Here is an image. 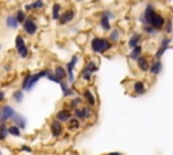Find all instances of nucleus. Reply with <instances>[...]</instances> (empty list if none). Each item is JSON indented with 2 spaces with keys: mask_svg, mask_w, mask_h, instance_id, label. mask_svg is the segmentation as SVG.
<instances>
[{
  "mask_svg": "<svg viewBox=\"0 0 173 155\" xmlns=\"http://www.w3.org/2000/svg\"><path fill=\"white\" fill-rule=\"evenodd\" d=\"M141 54H142V47L141 46H137V47H134V49H131L129 57L133 59V61H137V59L141 57Z\"/></svg>",
  "mask_w": 173,
  "mask_h": 155,
  "instance_id": "nucleus-23",
  "label": "nucleus"
},
{
  "mask_svg": "<svg viewBox=\"0 0 173 155\" xmlns=\"http://www.w3.org/2000/svg\"><path fill=\"white\" fill-rule=\"evenodd\" d=\"M81 127V120H79L77 117H72L71 120L68 121V130L69 131H76V130H79Z\"/></svg>",
  "mask_w": 173,
  "mask_h": 155,
  "instance_id": "nucleus-20",
  "label": "nucleus"
},
{
  "mask_svg": "<svg viewBox=\"0 0 173 155\" xmlns=\"http://www.w3.org/2000/svg\"><path fill=\"white\" fill-rule=\"evenodd\" d=\"M100 26L104 31H111V23H110V18L106 15H102L100 18Z\"/></svg>",
  "mask_w": 173,
  "mask_h": 155,
  "instance_id": "nucleus-24",
  "label": "nucleus"
},
{
  "mask_svg": "<svg viewBox=\"0 0 173 155\" xmlns=\"http://www.w3.org/2000/svg\"><path fill=\"white\" fill-rule=\"evenodd\" d=\"M12 124L16 125V127H19L20 130H24V128L27 127V120H26V117L23 115H20V113H15L14 117L11 119Z\"/></svg>",
  "mask_w": 173,
  "mask_h": 155,
  "instance_id": "nucleus-13",
  "label": "nucleus"
},
{
  "mask_svg": "<svg viewBox=\"0 0 173 155\" xmlns=\"http://www.w3.org/2000/svg\"><path fill=\"white\" fill-rule=\"evenodd\" d=\"M8 132H10V135H12V136H22V130H20L19 127H16V125H8Z\"/></svg>",
  "mask_w": 173,
  "mask_h": 155,
  "instance_id": "nucleus-26",
  "label": "nucleus"
},
{
  "mask_svg": "<svg viewBox=\"0 0 173 155\" xmlns=\"http://www.w3.org/2000/svg\"><path fill=\"white\" fill-rule=\"evenodd\" d=\"M23 31L28 35H34L38 31V26H37L35 20H34L33 16H27L26 22L23 23Z\"/></svg>",
  "mask_w": 173,
  "mask_h": 155,
  "instance_id": "nucleus-7",
  "label": "nucleus"
},
{
  "mask_svg": "<svg viewBox=\"0 0 173 155\" xmlns=\"http://www.w3.org/2000/svg\"><path fill=\"white\" fill-rule=\"evenodd\" d=\"M46 78L47 80H50V81H53V82H57V84H60V80L57 78V76H55V73L53 72V70H47V76H46Z\"/></svg>",
  "mask_w": 173,
  "mask_h": 155,
  "instance_id": "nucleus-33",
  "label": "nucleus"
},
{
  "mask_svg": "<svg viewBox=\"0 0 173 155\" xmlns=\"http://www.w3.org/2000/svg\"><path fill=\"white\" fill-rule=\"evenodd\" d=\"M75 18V11L73 10H66L60 15V24H66L69 22H72Z\"/></svg>",
  "mask_w": 173,
  "mask_h": 155,
  "instance_id": "nucleus-14",
  "label": "nucleus"
},
{
  "mask_svg": "<svg viewBox=\"0 0 173 155\" xmlns=\"http://www.w3.org/2000/svg\"><path fill=\"white\" fill-rule=\"evenodd\" d=\"M41 80V76H39V73L38 74H33V77H31V80H30V82H28V85H27V89L26 90H31L34 86L38 84V81Z\"/></svg>",
  "mask_w": 173,
  "mask_h": 155,
  "instance_id": "nucleus-25",
  "label": "nucleus"
},
{
  "mask_svg": "<svg viewBox=\"0 0 173 155\" xmlns=\"http://www.w3.org/2000/svg\"><path fill=\"white\" fill-rule=\"evenodd\" d=\"M76 1H83V0H76Z\"/></svg>",
  "mask_w": 173,
  "mask_h": 155,
  "instance_id": "nucleus-46",
  "label": "nucleus"
},
{
  "mask_svg": "<svg viewBox=\"0 0 173 155\" xmlns=\"http://www.w3.org/2000/svg\"><path fill=\"white\" fill-rule=\"evenodd\" d=\"M141 34H138V32H134L131 35V38L129 39V47L130 49H134V47L139 46V42H141Z\"/></svg>",
  "mask_w": 173,
  "mask_h": 155,
  "instance_id": "nucleus-19",
  "label": "nucleus"
},
{
  "mask_svg": "<svg viewBox=\"0 0 173 155\" xmlns=\"http://www.w3.org/2000/svg\"><path fill=\"white\" fill-rule=\"evenodd\" d=\"M15 113V109L11 105H1L0 107V124H6L7 121H10Z\"/></svg>",
  "mask_w": 173,
  "mask_h": 155,
  "instance_id": "nucleus-3",
  "label": "nucleus"
},
{
  "mask_svg": "<svg viewBox=\"0 0 173 155\" xmlns=\"http://www.w3.org/2000/svg\"><path fill=\"white\" fill-rule=\"evenodd\" d=\"M0 155H3V152H1V150H0Z\"/></svg>",
  "mask_w": 173,
  "mask_h": 155,
  "instance_id": "nucleus-45",
  "label": "nucleus"
},
{
  "mask_svg": "<svg viewBox=\"0 0 173 155\" xmlns=\"http://www.w3.org/2000/svg\"><path fill=\"white\" fill-rule=\"evenodd\" d=\"M98 69H99L98 65L93 61H88L86 65L83 68V70L80 72V77L83 78V80H85V81H89L91 78H92V74L95 72H98Z\"/></svg>",
  "mask_w": 173,
  "mask_h": 155,
  "instance_id": "nucleus-2",
  "label": "nucleus"
},
{
  "mask_svg": "<svg viewBox=\"0 0 173 155\" xmlns=\"http://www.w3.org/2000/svg\"><path fill=\"white\" fill-rule=\"evenodd\" d=\"M165 18L161 15V14H158V12H156V15L152 18V20H150L149 26H152L153 28H156L157 31H160L164 26H165Z\"/></svg>",
  "mask_w": 173,
  "mask_h": 155,
  "instance_id": "nucleus-9",
  "label": "nucleus"
},
{
  "mask_svg": "<svg viewBox=\"0 0 173 155\" xmlns=\"http://www.w3.org/2000/svg\"><path fill=\"white\" fill-rule=\"evenodd\" d=\"M31 77H33L31 73H27L26 76H24L23 82H22V89H23V90L27 89V85H28V82H30V80H31Z\"/></svg>",
  "mask_w": 173,
  "mask_h": 155,
  "instance_id": "nucleus-34",
  "label": "nucleus"
},
{
  "mask_svg": "<svg viewBox=\"0 0 173 155\" xmlns=\"http://www.w3.org/2000/svg\"><path fill=\"white\" fill-rule=\"evenodd\" d=\"M55 76H57V78H58L60 81H64L65 78L68 77V72H66V68H62V66H57L54 70Z\"/></svg>",
  "mask_w": 173,
  "mask_h": 155,
  "instance_id": "nucleus-21",
  "label": "nucleus"
},
{
  "mask_svg": "<svg viewBox=\"0 0 173 155\" xmlns=\"http://www.w3.org/2000/svg\"><path fill=\"white\" fill-rule=\"evenodd\" d=\"M22 150H23V151H27V152H31V148L27 147V146H22Z\"/></svg>",
  "mask_w": 173,
  "mask_h": 155,
  "instance_id": "nucleus-42",
  "label": "nucleus"
},
{
  "mask_svg": "<svg viewBox=\"0 0 173 155\" xmlns=\"http://www.w3.org/2000/svg\"><path fill=\"white\" fill-rule=\"evenodd\" d=\"M73 94H75V90L72 89V88H69V89H68V92L64 93V97H69V96H73Z\"/></svg>",
  "mask_w": 173,
  "mask_h": 155,
  "instance_id": "nucleus-40",
  "label": "nucleus"
},
{
  "mask_svg": "<svg viewBox=\"0 0 173 155\" xmlns=\"http://www.w3.org/2000/svg\"><path fill=\"white\" fill-rule=\"evenodd\" d=\"M79 62V55H73L71 59V62L66 65V72H68V78H69V84H73L75 82V76H73V70H75V66L77 65Z\"/></svg>",
  "mask_w": 173,
  "mask_h": 155,
  "instance_id": "nucleus-10",
  "label": "nucleus"
},
{
  "mask_svg": "<svg viewBox=\"0 0 173 155\" xmlns=\"http://www.w3.org/2000/svg\"><path fill=\"white\" fill-rule=\"evenodd\" d=\"M161 70H162V62L160 61V59H156V61L150 65L149 72L153 74V76H157V74L161 73Z\"/></svg>",
  "mask_w": 173,
  "mask_h": 155,
  "instance_id": "nucleus-17",
  "label": "nucleus"
},
{
  "mask_svg": "<svg viewBox=\"0 0 173 155\" xmlns=\"http://www.w3.org/2000/svg\"><path fill=\"white\" fill-rule=\"evenodd\" d=\"M80 104H81V97H75V99L71 101V104H69V107H71V111H72V109L75 111V109L80 108V107H79Z\"/></svg>",
  "mask_w": 173,
  "mask_h": 155,
  "instance_id": "nucleus-31",
  "label": "nucleus"
},
{
  "mask_svg": "<svg viewBox=\"0 0 173 155\" xmlns=\"http://www.w3.org/2000/svg\"><path fill=\"white\" fill-rule=\"evenodd\" d=\"M133 89H134V93H137V94H143L146 90V86L142 81H135L133 85Z\"/></svg>",
  "mask_w": 173,
  "mask_h": 155,
  "instance_id": "nucleus-22",
  "label": "nucleus"
},
{
  "mask_svg": "<svg viewBox=\"0 0 173 155\" xmlns=\"http://www.w3.org/2000/svg\"><path fill=\"white\" fill-rule=\"evenodd\" d=\"M172 32H173V31H172Z\"/></svg>",
  "mask_w": 173,
  "mask_h": 155,
  "instance_id": "nucleus-48",
  "label": "nucleus"
},
{
  "mask_svg": "<svg viewBox=\"0 0 173 155\" xmlns=\"http://www.w3.org/2000/svg\"><path fill=\"white\" fill-rule=\"evenodd\" d=\"M103 15L108 16V18H110V19H112V18H115V14H114V12H111L110 10H106V11L103 12Z\"/></svg>",
  "mask_w": 173,
  "mask_h": 155,
  "instance_id": "nucleus-39",
  "label": "nucleus"
},
{
  "mask_svg": "<svg viewBox=\"0 0 173 155\" xmlns=\"http://www.w3.org/2000/svg\"><path fill=\"white\" fill-rule=\"evenodd\" d=\"M8 135H10L8 125L7 124H0V140H6Z\"/></svg>",
  "mask_w": 173,
  "mask_h": 155,
  "instance_id": "nucleus-27",
  "label": "nucleus"
},
{
  "mask_svg": "<svg viewBox=\"0 0 173 155\" xmlns=\"http://www.w3.org/2000/svg\"><path fill=\"white\" fill-rule=\"evenodd\" d=\"M143 31H145L146 34H150V35H154L156 32H158L156 28H153L152 26H149V24H145V26H143Z\"/></svg>",
  "mask_w": 173,
  "mask_h": 155,
  "instance_id": "nucleus-35",
  "label": "nucleus"
},
{
  "mask_svg": "<svg viewBox=\"0 0 173 155\" xmlns=\"http://www.w3.org/2000/svg\"><path fill=\"white\" fill-rule=\"evenodd\" d=\"M6 26H7L8 28H11V30H16L18 26H19V22L16 19V16L15 15L7 16V18H6Z\"/></svg>",
  "mask_w": 173,
  "mask_h": 155,
  "instance_id": "nucleus-18",
  "label": "nucleus"
},
{
  "mask_svg": "<svg viewBox=\"0 0 173 155\" xmlns=\"http://www.w3.org/2000/svg\"><path fill=\"white\" fill-rule=\"evenodd\" d=\"M24 10H26V11H31V10H33L31 4H26V6H24Z\"/></svg>",
  "mask_w": 173,
  "mask_h": 155,
  "instance_id": "nucleus-43",
  "label": "nucleus"
},
{
  "mask_svg": "<svg viewBox=\"0 0 173 155\" xmlns=\"http://www.w3.org/2000/svg\"><path fill=\"white\" fill-rule=\"evenodd\" d=\"M91 49L93 53H98V54H103L111 49V41L108 38H100V37H96V38L92 39L91 42Z\"/></svg>",
  "mask_w": 173,
  "mask_h": 155,
  "instance_id": "nucleus-1",
  "label": "nucleus"
},
{
  "mask_svg": "<svg viewBox=\"0 0 173 155\" xmlns=\"http://www.w3.org/2000/svg\"><path fill=\"white\" fill-rule=\"evenodd\" d=\"M154 15H156V8H154V6L153 4H147L145 7L143 14L141 15V22L143 23V26H145V24H149Z\"/></svg>",
  "mask_w": 173,
  "mask_h": 155,
  "instance_id": "nucleus-6",
  "label": "nucleus"
},
{
  "mask_svg": "<svg viewBox=\"0 0 173 155\" xmlns=\"http://www.w3.org/2000/svg\"><path fill=\"white\" fill-rule=\"evenodd\" d=\"M170 42H172V39L169 38V37H164V38L161 39V43H160V47L157 49V51H156V54H154V57H156V59H161V57L164 55V53H165L166 50H168V47H169Z\"/></svg>",
  "mask_w": 173,
  "mask_h": 155,
  "instance_id": "nucleus-8",
  "label": "nucleus"
},
{
  "mask_svg": "<svg viewBox=\"0 0 173 155\" xmlns=\"http://www.w3.org/2000/svg\"><path fill=\"white\" fill-rule=\"evenodd\" d=\"M50 131H51V135L54 136V138H58V136L62 135L64 132V125L61 121L58 120H53L50 124Z\"/></svg>",
  "mask_w": 173,
  "mask_h": 155,
  "instance_id": "nucleus-12",
  "label": "nucleus"
},
{
  "mask_svg": "<svg viewBox=\"0 0 173 155\" xmlns=\"http://www.w3.org/2000/svg\"><path fill=\"white\" fill-rule=\"evenodd\" d=\"M83 97L85 99V101H86V104H88V107H95L96 105V99H95V96H93V93H92V90L91 89H85L83 92Z\"/></svg>",
  "mask_w": 173,
  "mask_h": 155,
  "instance_id": "nucleus-16",
  "label": "nucleus"
},
{
  "mask_svg": "<svg viewBox=\"0 0 173 155\" xmlns=\"http://www.w3.org/2000/svg\"><path fill=\"white\" fill-rule=\"evenodd\" d=\"M72 117H73V113L71 109H61L55 113V120L61 121V123H68Z\"/></svg>",
  "mask_w": 173,
  "mask_h": 155,
  "instance_id": "nucleus-11",
  "label": "nucleus"
},
{
  "mask_svg": "<svg viewBox=\"0 0 173 155\" xmlns=\"http://www.w3.org/2000/svg\"><path fill=\"white\" fill-rule=\"evenodd\" d=\"M60 11H61V4L54 3L53 4V11H51V14H53V19L60 20Z\"/></svg>",
  "mask_w": 173,
  "mask_h": 155,
  "instance_id": "nucleus-29",
  "label": "nucleus"
},
{
  "mask_svg": "<svg viewBox=\"0 0 173 155\" xmlns=\"http://www.w3.org/2000/svg\"><path fill=\"white\" fill-rule=\"evenodd\" d=\"M23 97H24V93L22 92V90H15V92L12 93V99H14L18 104L23 101Z\"/></svg>",
  "mask_w": 173,
  "mask_h": 155,
  "instance_id": "nucleus-30",
  "label": "nucleus"
},
{
  "mask_svg": "<svg viewBox=\"0 0 173 155\" xmlns=\"http://www.w3.org/2000/svg\"><path fill=\"white\" fill-rule=\"evenodd\" d=\"M15 49L18 51V54L22 57V58H27L28 55V49L26 46V43H24V39L22 35H16L15 38Z\"/></svg>",
  "mask_w": 173,
  "mask_h": 155,
  "instance_id": "nucleus-4",
  "label": "nucleus"
},
{
  "mask_svg": "<svg viewBox=\"0 0 173 155\" xmlns=\"http://www.w3.org/2000/svg\"><path fill=\"white\" fill-rule=\"evenodd\" d=\"M16 19H18V22H19V23H22L23 24L24 22H26V19H27V16H26V14H24V11L23 10H19V11L16 12Z\"/></svg>",
  "mask_w": 173,
  "mask_h": 155,
  "instance_id": "nucleus-32",
  "label": "nucleus"
},
{
  "mask_svg": "<svg viewBox=\"0 0 173 155\" xmlns=\"http://www.w3.org/2000/svg\"><path fill=\"white\" fill-rule=\"evenodd\" d=\"M4 100H6V93L0 89V103H3Z\"/></svg>",
  "mask_w": 173,
  "mask_h": 155,
  "instance_id": "nucleus-41",
  "label": "nucleus"
},
{
  "mask_svg": "<svg viewBox=\"0 0 173 155\" xmlns=\"http://www.w3.org/2000/svg\"><path fill=\"white\" fill-rule=\"evenodd\" d=\"M119 38H120V31L118 30V28H114V30H111V32H110V41L111 42H118L119 41Z\"/></svg>",
  "mask_w": 173,
  "mask_h": 155,
  "instance_id": "nucleus-28",
  "label": "nucleus"
},
{
  "mask_svg": "<svg viewBox=\"0 0 173 155\" xmlns=\"http://www.w3.org/2000/svg\"><path fill=\"white\" fill-rule=\"evenodd\" d=\"M165 31L168 32V34L173 31V24H172V20L170 19H168V22L165 23Z\"/></svg>",
  "mask_w": 173,
  "mask_h": 155,
  "instance_id": "nucleus-37",
  "label": "nucleus"
},
{
  "mask_svg": "<svg viewBox=\"0 0 173 155\" xmlns=\"http://www.w3.org/2000/svg\"><path fill=\"white\" fill-rule=\"evenodd\" d=\"M150 61L146 57H139V58L137 59V66H138V69L141 70V72H143V73H146V72H149V69H150Z\"/></svg>",
  "mask_w": 173,
  "mask_h": 155,
  "instance_id": "nucleus-15",
  "label": "nucleus"
},
{
  "mask_svg": "<svg viewBox=\"0 0 173 155\" xmlns=\"http://www.w3.org/2000/svg\"><path fill=\"white\" fill-rule=\"evenodd\" d=\"M108 155H122V154H120V152H110Z\"/></svg>",
  "mask_w": 173,
  "mask_h": 155,
  "instance_id": "nucleus-44",
  "label": "nucleus"
},
{
  "mask_svg": "<svg viewBox=\"0 0 173 155\" xmlns=\"http://www.w3.org/2000/svg\"><path fill=\"white\" fill-rule=\"evenodd\" d=\"M43 1L42 0H35L34 3H31V8L33 10H41V8H43Z\"/></svg>",
  "mask_w": 173,
  "mask_h": 155,
  "instance_id": "nucleus-36",
  "label": "nucleus"
},
{
  "mask_svg": "<svg viewBox=\"0 0 173 155\" xmlns=\"http://www.w3.org/2000/svg\"><path fill=\"white\" fill-rule=\"evenodd\" d=\"M92 109L91 107H81V108H77L73 111V116L77 117L79 120H88L92 117Z\"/></svg>",
  "mask_w": 173,
  "mask_h": 155,
  "instance_id": "nucleus-5",
  "label": "nucleus"
},
{
  "mask_svg": "<svg viewBox=\"0 0 173 155\" xmlns=\"http://www.w3.org/2000/svg\"><path fill=\"white\" fill-rule=\"evenodd\" d=\"M0 49H1V46H0Z\"/></svg>",
  "mask_w": 173,
  "mask_h": 155,
  "instance_id": "nucleus-47",
  "label": "nucleus"
},
{
  "mask_svg": "<svg viewBox=\"0 0 173 155\" xmlns=\"http://www.w3.org/2000/svg\"><path fill=\"white\" fill-rule=\"evenodd\" d=\"M60 86H61V89H62V93L68 92V89H69V85H68V82H65V81H60Z\"/></svg>",
  "mask_w": 173,
  "mask_h": 155,
  "instance_id": "nucleus-38",
  "label": "nucleus"
}]
</instances>
